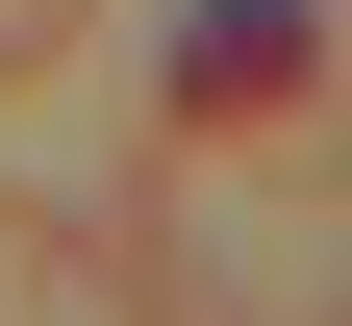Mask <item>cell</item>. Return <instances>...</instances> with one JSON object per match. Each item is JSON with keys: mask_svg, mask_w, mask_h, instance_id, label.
I'll return each mask as SVG.
<instances>
[{"mask_svg": "<svg viewBox=\"0 0 352 326\" xmlns=\"http://www.w3.org/2000/svg\"><path fill=\"white\" fill-rule=\"evenodd\" d=\"M302 75H327V0H201L176 101H201V126H252V101H302Z\"/></svg>", "mask_w": 352, "mask_h": 326, "instance_id": "1", "label": "cell"}]
</instances>
